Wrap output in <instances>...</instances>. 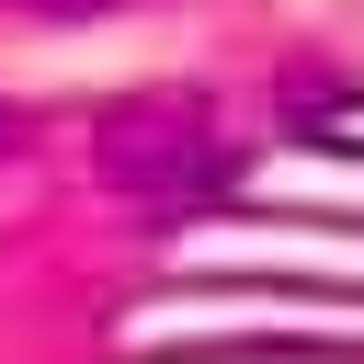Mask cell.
<instances>
[{"label":"cell","instance_id":"cell-2","mask_svg":"<svg viewBox=\"0 0 364 364\" xmlns=\"http://www.w3.org/2000/svg\"><path fill=\"white\" fill-rule=\"evenodd\" d=\"M0 11H34V23H91V11H125V0H0Z\"/></svg>","mask_w":364,"mask_h":364},{"label":"cell","instance_id":"cell-1","mask_svg":"<svg viewBox=\"0 0 364 364\" xmlns=\"http://www.w3.org/2000/svg\"><path fill=\"white\" fill-rule=\"evenodd\" d=\"M91 159L125 182V193H182V182H216V114L205 102H182V91H148V102H125V114H102V136H91Z\"/></svg>","mask_w":364,"mask_h":364},{"label":"cell","instance_id":"cell-3","mask_svg":"<svg viewBox=\"0 0 364 364\" xmlns=\"http://www.w3.org/2000/svg\"><path fill=\"white\" fill-rule=\"evenodd\" d=\"M0 148H11V114H0Z\"/></svg>","mask_w":364,"mask_h":364}]
</instances>
